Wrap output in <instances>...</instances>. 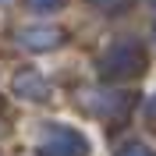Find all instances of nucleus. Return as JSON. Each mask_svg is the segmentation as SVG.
Returning <instances> with one entry per match:
<instances>
[{"label": "nucleus", "instance_id": "nucleus-1", "mask_svg": "<svg viewBox=\"0 0 156 156\" xmlns=\"http://www.w3.org/2000/svg\"><path fill=\"white\" fill-rule=\"evenodd\" d=\"M146 68H149V57H146V50L138 46L135 39H117V43H110L103 50V57H99V75L114 78V82L138 78Z\"/></svg>", "mask_w": 156, "mask_h": 156}, {"label": "nucleus", "instance_id": "nucleus-2", "mask_svg": "<svg viewBox=\"0 0 156 156\" xmlns=\"http://www.w3.org/2000/svg\"><path fill=\"white\" fill-rule=\"evenodd\" d=\"M36 153L39 156H89V142L71 124L43 121L36 128Z\"/></svg>", "mask_w": 156, "mask_h": 156}, {"label": "nucleus", "instance_id": "nucleus-3", "mask_svg": "<svg viewBox=\"0 0 156 156\" xmlns=\"http://www.w3.org/2000/svg\"><path fill=\"white\" fill-rule=\"evenodd\" d=\"M78 103L85 110H92L96 117H124L128 110V92H82L78 96Z\"/></svg>", "mask_w": 156, "mask_h": 156}, {"label": "nucleus", "instance_id": "nucleus-4", "mask_svg": "<svg viewBox=\"0 0 156 156\" xmlns=\"http://www.w3.org/2000/svg\"><path fill=\"white\" fill-rule=\"evenodd\" d=\"M18 43L25 50H36V53L57 50L64 43V29H57V25H25V29H18Z\"/></svg>", "mask_w": 156, "mask_h": 156}, {"label": "nucleus", "instance_id": "nucleus-5", "mask_svg": "<svg viewBox=\"0 0 156 156\" xmlns=\"http://www.w3.org/2000/svg\"><path fill=\"white\" fill-rule=\"evenodd\" d=\"M11 89L18 92L21 99H29V103H43V99H50L53 96V89H50V82L43 75H39L36 68H25V71H18L14 75V82H11Z\"/></svg>", "mask_w": 156, "mask_h": 156}, {"label": "nucleus", "instance_id": "nucleus-6", "mask_svg": "<svg viewBox=\"0 0 156 156\" xmlns=\"http://www.w3.org/2000/svg\"><path fill=\"white\" fill-rule=\"evenodd\" d=\"M96 11H103V14H121V11L131 7V0H89Z\"/></svg>", "mask_w": 156, "mask_h": 156}, {"label": "nucleus", "instance_id": "nucleus-7", "mask_svg": "<svg viewBox=\"0 0 156 156\" xmlns=\"http://www.w3.org/2000/svg\"><path fill=\"white\" fill-rule=\"evenodd\" d=\"M117 156H156V153H153L149 146H142V142H131V146H124Z\"/></svg>", "mask_w": 156, "mask_h": 156}, {"label": "nucleus", "instance_id": "nucleus-8", "mask_svg": "<svg viewBox=\"0 0 156 156\" xmlns=\"http://www.w3.org/2000/svg\"><path fill=\"white\" fill-rule=\"evenodd\" d=\"M21 4H29L32 11H53V7L64 4V0H21Z\"/></svg>", "mask_w": 156, "mask_h": 156}, {"label": "nucleus", "instance_id": "nucleus-9", "mask_svg": "<svg viewBox=\"0 0 156 156\" xmlns=\"http://www.w3.org/2000/svg\"><path fill=\"white\" fill-rule=\"evenodd\" d=\"M146 114H149V117H156V96L149 99V107H146Z\"/></svg>", "mask_w": 156, "mask_h": 156}, {"label": "nucleus", "instance_id": "nucleus-10", "mask_svg": "<svg viewBox=\"0 0 156 156\" xmlns=\"http://www.w3.org/2000/svg\"><path fill=\"white\" fill-rule=\"evenodd\" d=\"M4 131H7V124H4V117H0V135H4Z\"/></svg>", "mask_w": 156, "mask_h": 156}, {"label": "nucleus", "instance_id": "nucleus-11", "mask_svg": "<svg viewBox=\"0 0 156 156\" xmlns=\"http://www.w3.org/2000/svg\"><path fill=\"white\" fill-rule=\"evenodd\" d=\"M153 36H156V32H153Z\"/></svg>", "mask_w": 156, "mask_h": 156}, {"label": "nucleus", "instance_id": "nucleus-12", "mask_svg": "<svg viewBox=\"0 0 156 156\" xmlns=\"http://www.w3.org/2000/svg\"><path fill=\"white\" fill-rule=\"evenodd\" d=\"M153 4H156V0H153Z\"/></svg>", "mask_w": 156, "mask_h": 156}]
</instances>
